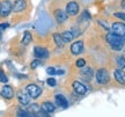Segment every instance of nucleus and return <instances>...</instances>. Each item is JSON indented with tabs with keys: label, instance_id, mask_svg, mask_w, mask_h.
I'll list each match as a JSON object with an SVG mask.
<instances>
[{
	"label": "nucleus",
	"instance_id": "1",
	"mask_svg": "<svg viewBox=\"0 0 125 117\" xmlns=\"http://www.w3.org/2000/svg\"><path fill=\"white\" fill-rule=\"evenodd\" d=\"M105 40L109 43V45L114 50H116V51H121L124 48V44H125L124 36H119V35L114 34V32H109L105 36Z\"/></svg>",
	"mask_w": 125,
	"mask_h": 117
},
{
	"label": "nucleus",
	"instance_id": "2",
	"mask_svg": "<svg viewBox=\"0 0 125 117\" xmlns=\"http://www.w3.org/2000/svg\"><path fill=\"white\" fill-rule=\"evenodd\" d=\"M95 77H96L97 84H100V85H107V84H109V81H110L109 72H108L105 68H100L97 72H96Z\"/></svg>",
	"mask_w": 125,
	"mask_h": 117
},
{
	"label": "nucleus",
	"instance_id": "3",
	"mask_svg": "<svg viewBox=\"0 0 125 117\" xmlns=\"http://www.w3.org/2000/svg\"><path fill=\"white\" fill-rule=\"evenodd\" d=\"M26 92L27 94L30 96L31 99H37L41 94H42V89H41L40 86L35 85V84H30L26 87Z\"/></svg>",
	"mask_w": 125,
	"mask_h": 117
},
{
	"label": "nucleus",
	"instance_id": "4",
	"mask_svg": "<svg viewBox=\"0 0 125 117\" xmlns=\"http://www.w3.org/2000/svg\"><path fill=\"white\" fill-rule=\"evenodd\" d=\"M12 11H13V5L10 4L8 0H4V1L0 2V16L7 18Z\"/></svg>",
	"mask_w": 125,
	"mask_h": 117
},
{
	"label": "nucleus",
	"instance_id": "5",
	"mask_svg": "<svg viewBox=\"0 0 125 117\" xmlns=\"http://www.w3.org/2000/svg\"><path fill=\"white\" fill-rule=\"evenodd\" d=\"M79 4L75 2V1H70L68 4L66 5V13L67 15H71V16H74L76 14L79 13Z\"/></svg>",
	"mask_w": 125,
	"mask_h": 117
},
{
	"label": "nucleus",
	"instance_id": "6",
	"mask_svg": "<svg viewBox=\"0 0 125 117\" xmlns=\"http://www.w3.org/2000/svg\"><path fill=\"white\" fill-rule=\"evenodd\" d=\"M111 30L114 34L125 37V24L122 22H114L111 24Z\"/></svg>",
	"mask_w": 125,
	"mask_h": 117
},
{
	"label": "nucleus",
	"instance_id": "7",
	"mask_svg": "<svg viewBox=\"0 0 125 117\" xmlns=\"http://www.w3.org/2000/svg\"><path fill=\"white\" fill-rule=\"evenodd\" d=\"M34 54L36 58L38 59H46L49 57V51L45 48H41V46H35L34 49Z\"/></svg>",
	"mask_w": 125,
	"mask_h": 117
},
{
	"label": "nucleus",
	"instance_id": "8",
	"mask_svg": "<svg viewBox=\"0 0 125 117\" xmlns=\"http://www.w3.org/2000/svg\"><path fill=\"white\" fill-rule=\"evenodd\" d=\"M53 15H54V19L57 20V22L58 23H64V22H66L67 21V13L66 12H64L62 9H56L53 12Z\"/></svg>",
	"mask_w": 125,
	"mask_h": 117
},
{
	"label": "nucleus",
	"instance_id": "9",
	"mask_svg": "<svg viewBox=\"0 0 125 117\" xmlns=\"http://www.w3.org/2000/svg\"><path fill=\"white\" fill-rule=\"evenodd\" d=\"M0 94H1V96L4 97V99L6 100H10L14 97V90L13 88L10 87V86H4L2 88H1V92H0Z\"/></svg>",
	"mask_w": 125,
	"mask_h": 117
},
{
	"label": "nucleus",
	"instance_id": "10",
	"mask_svg": "<svg viewBox=\"0 0 125 117\" xmlns=\"http://www.w3.org/2000/svg\"><path fill=\"white\" fill-rule=\"evenodd\" d=\"M82 50H83V42L82 41H76L71 45V52L74 56L80 54L82 52Z\"/></svg>",
	"mask_w": 125,
	"mask_h": 117
},
{
	"label": "nucleus",
	"instance_id": "11",
	"mask_svg": "<svg viewBox=\"0 0 125 117\" xmlns=\"http://www.w3.org/2000/svg\"><path fill=\"white\" fill-rule=\"evenodd\" d=\"M73 89H74V92L76 94L79 95H85L87 93V90H88L87 87L82 82H80V81H74L73 82Z\"/></svg>",
	"mask_w": 125,
	"mask_h": 117
},
{
	"label": "nucleus",
	"instance_id": "12",
	"mask_svg": "<svg viewBox=\"0 0 125 117\" xmlns=\"http://www.w3.org/2000/svg\"><path fill=\"white\" fill-rule=\"evenodd\" d=\"M30 99L31 97L27 94V92H20V93H18V100L22 106H28L30 103Z\"/></svg>",
	"mask_w": 125,
	"mask_h": 117
},
{
	"label": "nucleus",
	"instance_id": "13",
	"mask_svg": "<svg viewBox=\"0 0 125 117\" xmlns=\"http://www.w3.org/2000/svg\"><path fill=\"white\" fill-rule=\"evenodd\" d=\"M114 75H115V79L118 84L121 85H125V72L122 70V68H117L114 72Z\"/></svg>",
	"mask_w": 125,
	"mask_h": 117
},
{
	"label": "nucleus",
	"instance_id": "14",
	"mask_svg": "<svg viewBox=\"0 0 125 117\" xmlns=\"http://www.w3.org/2000/svg\"><path fill=\"white\" fill-rule=\"evenodd\" d=\"M26 7H27L26 0H15V2H14V5H13V11L15 13H19V12L24 11Z\"/></svg>",
	"mask_w": 125,
	"mask_h": 117
},
{
	"label": "nucleus",
	"instance_id": "15",
	"mask_svg": "<svg viewBox=\"0 0 125 117\" xmlns=\"http://www.w3.org/2000/svg\"><path fill=\"white\" fill-rule=\"evenodd\" d=\"M56 102L62 107V108H64V109H66L67 107H68V102H67V100H66V97L64 96V95H62V94H57L56 95Z\"/></svg>",
	"mask_w": 125,
	"mask_h": 117
},
{
	"label": "nucleus",
	"instance_id": "16",
	"mask_svg": "<svg viewBox=\"0 0 125 117\" xmlns=\"http://www.w3.org/2000/svg\"><path fill=\"white\" fill-rule=\"evenodd\" d=\"M80 74H81V77L83 78L85 80H90L92 79V77H93V70L90 67H85L82 71L80 72Z\"/></svg>",
	"mask_w": 125,
	"mask_h": 117
},
{
	"label": "nucleus",
	"instance_id": "17",
	"mask_svg": "<svg viewBox=\"0 0 125 117\" xmlns=\"http://www.w3.org/2000/svg\"><path fill=\"white\" fill-rule=\"evenodd\" d=\"M42 110L43 111H46V113H53L54 110H56V107L53 106V103H51V102H44V103H42Z\"/></svg>",
	"mask_w": 125,
	"mask_h": 117
},
{
	"label": "nucleus",
	"instance_id": "18",
	"mask_svg": "<svg viewBox=\"0 0 125 117\" xmlns=\"http://www.w3.org/2000/svg\"><path fill=\"white\" fill-rule=\"evenodd\" d=\"M53 41L56 42V44L58 45V46H60V48H62L64 45H65V41H64V38H62V34H58V32H54L53 34Z\"/></svg>",
	"mask_w": 125,
	"mask_h": 117
},
{
	"label": "nucleus",
	"instance_id": "19",
	"mask_svg": "<svg viewBox=\"0 0 125 117\" xmlns=\"http://www.w3.org/2000/svg\"><path fill=\"white\" fill-rule=\"evenodd\" d=\"M62 38H64V41L65 42H71V41H73V38H74V34H73V32H64L62 34Z\"/></svg>",
	"mask_w": 125,
	"mask_h": 117
},
{
	"label": "nucleus",
	"instance_id": "20",
	"mask_svg": "<svg viewBox=\"0 0 125 117\" xmlns=\"http://www.w3.org/2000/svg\"><path fill=\"white\" fill-rule=\"evenodd\" d=\"M31 40H32V37H31V34L29 32H24V34H23V38H22V44L27 45L29 44L31 42Z\"/></svg>",
	"mask_w": 125,
	"mask_h": 117
},
{
	"label": "nucleus",
	"instance_id": "21",
	"mask_svg": "<svg viewBox=\"0 0 125 117\" xmlns=\"http://www.w3.org/2000/svg\"><path fill=\"white\" fill-rule=\"evenodd\" d=\"M116 62H117V65H118V67L119 68H125V58L123 56H118L116 58Z\"/></svg>",
	"mask_w": 125,
	"mask_h": 117
},
{
	"label": "nucleus",
	"instance_id": "22",
	"mask_svg": "<svg viewBox=\"0 0 125 117\" xmlns=\"http://www.w3.org/2000/svg\"><path fill=\"white\" fill-rule=\"evenodd\" d=\"M7 81H8V79H7V77H6V74L4 73V71H2V70H0V82L6 84Z\"/></svg>",
	"mask_w": 125,
	"mask_h": 117
},
{
	"label": "nucleus",
	"instance_id": "23",
	"mask_svg": "<svg viewBox=\"0 0 125 117\" xmlns=\"http://www.w3.org/2000/svg\"><path fill=\"white\" fill-rule=\"evenodd\" d=\"M18 117H31L29 114L26 111V110H22V109H20L18 111Z\"/></svg>",
	"mask_w": 125,
	"mask_h": 117
},
{
	"label": "nucleus",
	"instance_id": "24",
	"mask_svg": "<svg viewBox=\"0 0 125 117\" xmlns=\"http://www.w3.org/2000/svg\"><path fill=\"white\" fill-rule=\"evenodd\" d=\"M75 65L78 66V67H85L86 66V60L85 59H78Z\"/></svg>",
	"mask_w": 125,
	"mask_h": 117
},
{
	"label": "nucleus",
	"instance_id": "25",
	"mask_svg": "<svg viewBox=\"0 0 125 117\" xmlns=\"http://www.w3.org/2000/svg\"><path fill=\"white\" fill-rule=\"evenodd\" d=\"M46 84L49 86H51V87H54V86L57 85V81H56L54 78H49V79L46 80Z\"/></svg>",
	"mask_w": 125,
	"mask_h": 117
},
{
	"label": "nucleus",
	"instance_id": "26",
	"mask_svg": "<svg viewBox=\"0 0 125 117\" xmlns=\"http://www.w3.org/2000/svg\"><path fill=\"white\" fill-rule=\"evenodd\" d=\"M41 65V62L38 60V59H36V60H32L31 62V65H30V67L32 68V70H35V68H37L38 66Z\"/></svg>",
	"mask_w": 125,
	"mask_h": 117
},
{
	"label": "nucleus",
	"instance_id": "27",
	"mask_svg": "<svg viewBox=\"0 0 125 117\" xmlns=\"http://www.w3.org/2000/svg\"><path fill=\"white\" fill-rule=\"evenodd\" d=\"M46 73L50 74V75H54V74L57 73V70H56L54 67H48L46 68Z\"/></svg>",
	"mask_w": 125,
	"mask_h": 117
},
{
	"label": "nucleus",
	"instance_id": "28",
	"mask_svg": "<svg viewBox=\"0 0 125 117\" xmlns=\"http://www.w3.org/2000/svg\"><path fill=\"white\" fill-rule=\"evenodd\" d=\"M30 109L32 110V111L37 113V111H40V106H38V104H32V106L30 107Z\"/></svg>",
	"mask_w": 125,
	"mask_h": 117
},
{
	"label": "nucleus",
	"instance_id": "29",
	"mask_svg": "<svg viewBox=\"0 0 125 117\" xmlns=\"http://www.w3.org/2000/svg\"><path fill=\"white\" fill-rule=\"evenodd\" d=\"M115 16L118 19H122V20H125V14L124 13H115Z\"/></svg>",
	"mask_w": 125,
	"mask_h": 117
},
{
	"label": "nucleus",
	"instance_id": "30",
	"mask_svg": "<svg viewBox=\"0 0 125 117\" xmlns=\"http://www.w3.org/2000/svg\"><path fill=\"white\" fill-rule=\"evenodd\" d=\"M8 23H0V29H6V28H8Z\"/></svg>",
	"mask_w": 125,
	"mask_h": 117
},
{
	"label": "nucleus",
	"instance_id": "31",
	"mask_svg": "<svg viewBox=\"0 0 125 117\" xmlns=\"http://www.w3.org/2000/svg\"><path fill=\"white\" fill-rule=\"evenodd\" d=\"M42 114H43V116L44 117H51L49 115V113H46V111H43V110H42Z\"/></svg>",
	"mask_w": 125,
	"mask_h": 117
},
{
	"label": "nucleus",
	"instance_id": "32",
	"mask_svg": "<svg viewBox=\"0 0 125 117\" xmlns=\"http://www.w3.org/2000/svg\"><path fill=\"white\" fill-rule=\"evenodd\" d=\"M121 5H122V7L125 9V0H122V4Z\"/></svg>",
	"mask_w": 125,
	"mask_h": 117
},
{
	"label": "nucleus",
	"instance_id": "33",
	"mask_svg": "<svg viewBox=\"0 0 125 117\" xmlns=\"http://www.w3.org/2000/svg\"><path fill=\"white\" fill-rule=\"evenodd\" d=\"M64 73V71H62V70H59V71H57V73L56 74H62Z\"/></svg>",
	"mask_w": 125,
	"mask_h": 117
},
{
	"label": "nucleus",
	"instance_id": "34",
	"mask_svg": "<svg viewBox=\"0 0 125 117\" xmlns=\"http://www.w3.org/2000/svg\"><path fill=\"white\" fill-rule=\"evenodd\" d=\"M1 37H2V32H1V29H0V40H1Z\"/></svg>",
	"mask_w": 125,
	"mask_h": 117
},
{
	"label": "nucleus",
	"instance_id": "35",
	"mask_svg": "<svg viewBox=\"0 0 125 117\" xmlns=\"http://www.w3.org/2000/svg\"><path fill=\"white\" fill-rule=\"evenodd\" d=\"M32 117H37V116H32Z\"/></svg>",
	"mask_w": 125,
	"mask_h": 117
}]
</instances>
